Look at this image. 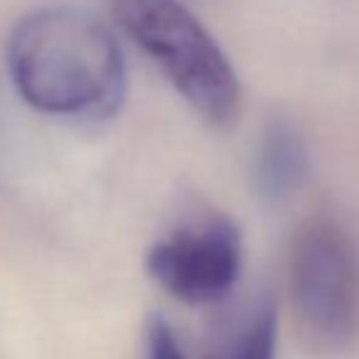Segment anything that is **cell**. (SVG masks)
<instances>
[{
	"label": "cell",
	"instance_id": "6da1fadb",
	"mask_svg": "<svg viewBox=\"0 0 359 359\" xmlns=\"http://www.w3.org/2000/svg\"><path fill=\"white\" fill-rule=\"evenodd\" d=\"M8 67L18 93L57 118H113L128 86L115 34L76 5H49L20 20L8 44Z\"/></svg>",
	"mask_w": 359,
	"mask_h": 359
},
{
	"label": "cell",
	"instance_id": "7a4b0ae2",
	"mask_svg": "<svg viewBox=\"0 0 359 359\" xmlns=\"http://www.w3.org/2000/svg\"><path fill=\"white\" fill-rule=\"evenodd\" d=\"M120 27L166 74L184 100L213 128L240 115V79L210 32L179 0H110Z\"/></svg>",
	"mask_w": 359,
	"mask_h": 359
},
{
	"label": "cell",
	"instance_id": "3957f363",
	"mask_svg": "<svg viewBox=\"0 0 359 359\" xmlns=\"http://www.w3.org/2000/svg\"><path fill=\"white\" fill-rule=\"evenodd\" d=\"M288 286L298 325L318 347L337 350L359 330V257L332 220L301 227L288 257Z\"/></svg>",
	"mask_w": 359,
	"mask_h": 359
},
{
	"label": "cell",
	"instance_id": "277c9868",
	"mask_svg": "<svg viewBox=\"0 0 359 359\" xmlns=\"http://www.w3.org/2000/svg\"><path fill=\"white\" fill-rule=\"evenodd\" d=\"M144 264L151 279L179 301L217 303L240 279V230L225 217L181 227L151 245Z\"/></svg>",
	"mask_w": 359,
	"mask_h": 359
},
{
	"label": "cell",
	"instance_id": "5b68a950",
	"mask_svg": "<svg viewBox=\"0 0 359 359\" xmlns=\"http://www.w3.org/2000/svg\"><path fill=\"white\" fill-rule=\"evenodd\" d=\"M308 151L303 137L288 125H274L264 135L255 161V184L266 203H281L303 186Z\"/></svg>",
	"mask_w": 359,
	"mask_h": 359
},
{
	"label": "cell",
	"instance_id": "8992f818",
	"mask_svg": "<svg viewBox=\"0 0 359 359\" xmlns=\"http://www.w3.org/2000/svg\"><path fill=\"white\" fill-rule=\"evenodd\" d=\"M276 335H279V311L274 298H262L232 325L225 335L210 342L205 359H276Z\"/></svg>",
	"mask_w": 359,
	"mask_h": 359
},
{
	"label": "cell",
	"instance_id": "52a82bcc",
	"mask_svg": "<svg viewBox=\"0 0 359 359\" xmlns=\"http://www.w3.org/2000/svg\"><path fill=\"white\" fill-rule=\"evenodd\" d=\"M144 359H186L164 316L151 313L144 325Z\"/></svg>",
	"mask_w": 359,
	"mask_h": 359
}]
</instances>
